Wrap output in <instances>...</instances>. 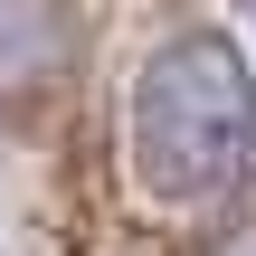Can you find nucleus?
I'll return each instance as SVG.
<instances>
[{
	"mask_svg": "<svg viewBox=\"0 0 256 256\" xmlns=\"http://www.w3.org/2000/svg\"><path fill=\"white\" fill-rule=\"evenodd\" d=\"M256 142V86L247 57L218 28H180L171 48H152V66L133 76V171L152 200L171 209H209L247 180Z\"/></svg>",
	"mask_w": 256,
	"mask_h": 256,
	"instance_id": "1",
	"label": "nucleus"
}]
</instances>
